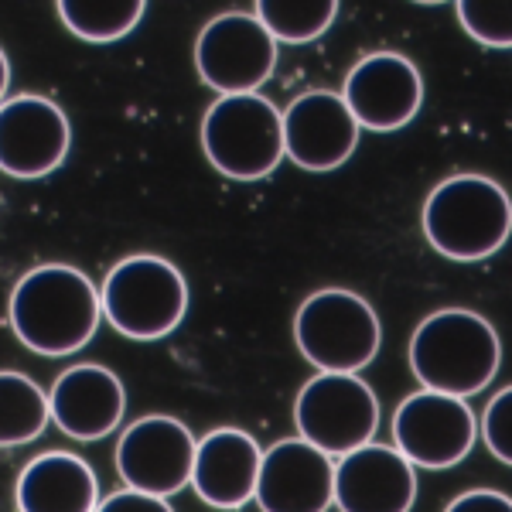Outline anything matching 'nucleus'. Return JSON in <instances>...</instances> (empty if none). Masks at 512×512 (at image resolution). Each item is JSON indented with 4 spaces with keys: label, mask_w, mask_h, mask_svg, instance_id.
I'll use <instances>...</instances> for the list:
<instances>
[{
    "label": "nucleus",
    "mask_w": 512,
    "mask_h": 512,
    "mask_svg": "<svg viewBox=\"0 0 512 512\" xmlns=\"http://www.w3.org/2000/svg\"><path fill=\"white\" fill-rule=\"evenodd\" d=\"M11 328L24 349L38 355H72L93 342L103 304L99 287L69 263H41L11 291Z\"/></svg>",
    "instance_id": "obj_1"
},
{
    "label": "nucleus",
    "mask_w": 512,
    "mask_h": 512,
    "mask_svg": "<svg viewBox=\"0 0 512 512\" xmlns=\"http://www.w3.org/2000/svg\"><path fill=\"white\" fill-rule=\"evenodd\" d=\"M502 366V342L492 321L468 308L431 311L410 338V373L424 390L468 396L492 386Z\"/></svg>",
    "instance_id": "obj_2"
},
{
    "label": "nucleus",
    "mask_w": 512,
    "mask_h": 512,
    "mask_svg": "<svg viewBox=\"0 0 512 512\" xmlns=\"http://www.w3.org/2000/svg\"><path fill=\"white\" fill-rule=\"evenodd\" d=\"M509 229V195L489 175H451L424 202L427 243L454 263L489 260L506 246Z\"/></svg>",
    "instance_id": "obj_3"
},
{
    "label": "nucleus",
    "mask_w": 512,
    "mask_h": 512,
    "mask_svg": "<svg viewBox=\"0 0 512 512\" xmlns=\"http://www.w3.org/2000/svg\"><path fill=\"white\" fill-rule=\"evenodd\" d=\"M188 280L158 253H134L113 263L99 287L103 318L113 332L134 342H158L185 321Z\"/></svg>",
    "instance_id": "obj_4"
},
{
    "label": "nucleus",
    "mask_w": 512,
    "mask_h": 512,
    "mask_svg": "<svg viewBox=\"0 0 512 512\" xmlns=\"http://www.w3.org/2000/svg\"><path fill=\"white\" fill-rule=\"evenodd\" d=\"M294 342L318 373H359L379 355L383 325L362 294L325 287L297 308Z\"/></svg>",
    "instance_id": "obj_5"
},
{
    "label": "nucleus",
    "mask_w": 512,
    "mask_h": 512,
    "mask_svg": "<svg viewBox=\"0 0 512 512\" xmlns=\"http://www.w3.org/2000/svg\"><path fill=\"white\" fill-rule=\"evenodd\" d=\"M202 151L219 175L233 181H263L284 161L280 110L260 93L219 96L205 110Z\"/></svg>",
    "instance_id": "obj_6"
},
{
    "label": "nucleus",
    "mask_w": 512,
    "mask_h": 512,
    "mask_svg": "<svg viewBox=\"0 0 512 512\" xmlns=\"http://www.w3.org/2000/svg\"><path fill=\"white\" fill-rule=\"evenodd\" d=\"M294 424L304 441L338 458L373 441L379 427V400L359 373H318L297 393Z\"/></svg>",
    "instance_id": "obj_7"
},
{
    "label": "nucleus",
    "mask_w": 512,
    "mask_h": 512,
    "mask_svg": "<svg viewBox=\"0 0 512 512\" xmlns=\"http://www.w3.org/2000/svg\"><path fill=\"white\" fill-rule=\"evenodd\" d=\"M195 69L222 96L256 93L277 69V41L253 14H219L198 31Z\"/></svg>",
    "instance_id": "obj_8"
},
{
    "label": "nucleus",
    "mask_w": 512,
    "mask_h": 512,
    "mask_svg": "<svg viewBox=\"0 0 512 512\" xmlns=\"http://www.w3.org/2000/svg\"><path fill=\"white\" fill-rule=\"evenodd\" d=\"M478 420L468 400L434 390L410 393L393 414V441L414 468L441 472L472 454Z\"/></svg>",
    "instance_id": "obj_9"
},
{
    "label": "nucleus",
    "mask_w": 512,
    "mask_h": 512,
    "mask_svg": "<svg viewBox=\"0 0 512 512\" xmlns=\"http://www.w3.org/2000/svg\"><path fill=\"white\" fill-rule=\"evenodd\" d=\"M72 127L62 106L48 96L21 93L0 103V171L35 181L62 168Z\"/></svg>",
    "instance_id": "obj_10"
},
{
    "label": "nucleus",
    "mask_w": 512,
    "mask_h": 512,
    "mask_svg": "<svg viewBox=\"0 0 512 512\" xmlns=\"http://www.w3.org/2000/svg\"><path fill=\"white\" fill-rule=\"evenodd\" d=\"M359 130L390 134L407 127L424 103V79L400 52H373L352 65L342 93Z\"/></svg>",
    "instance_id": "obj_11"
},
{
    "label": "nucleus",
    "mask_w": 512,
    "mask_h": 512,
    "mask_svg": "<svg viewBox=\"0 0 512 512\" xmlns=\"http://www.w3.org/2000/svg\"><path fill=\"white\" fill-rule=\"evenodd\" d=\"M195 437L181 420L147 414L123 431L117 444V472L130 489L171 499L192 482Z\"/></svg>",
    "instance_id": "obj_12"
},
{
    "label": "nucleus",
    "mask_w": 512,
    "mask_h": 512,
    "mask_svg": "<svg viewBox=\"0 0 512 512\" xmlns=\"http://www.w3.org/2000/svg\"><path fill=\"white\" fill-rule=\"evenodd\" d=\"M414 499L417 475L400 448L366 441L338 454L332 506L342 512H410Z\"/></svg>",
    "instance_id": "obj_13"
},
{
    "label": "nucleus",
    "mask_w": 512,
    "mask_h": 512,
    "mask_svg": "<svg viewBox=\"0 0 512 512\" xmlns=\"http://www.w3.org/2000/svg\"><path fill=\"white\" fill-rule=\"evenodd\" d=\"M280 123H284V154L297 168L315 175L342 168L359 147V127L349 106L328 89L297 96L287 113H280Z\"/></svg>",
    "instance_id": "obj_14"
},
{
    "label": "nucleus",
    "mask_w": 512,
    "mask_h": 512,
    "mask_svg": "<svg viewBox=\"0 0 512 512\" xmlns=\"http://www.w3.org/2000/svg\"><path fill=\"white\" fill-rule=\"evenodd\" d=\"M335 461L304 437L263 451L253 499L267 512H325L332 506Z\"/></svg>",
    "instance_id": "obj_15"
},
{
    "label": "nucleus",
    "mask_w": 512,
    "mask_h": 512,
    "mask_svg": "<svg viewBox=\"0 0 512 512\" xmlns=\"http://www.w3.org/2000/svg\"><path fill=\"white\" fill-rule=\"evenodd\" d=\"M48 407H52L55 427L72 441H103L120 427L127 393L110 366L82 362V366H69L55 379Z\"/></svg>",
    "instance_id": "obj_16"
},
{
    "label": "nucleus",
    "mask_w": 512,
    "mask_h": 512,
    "mask_svg": "<svg viewBox=\"0 0 512 512\" xmlns=\"http://www.w3.org/2000/svg\"><path fill=\"white\" fill-rule=\"evenodd\" d=\"M260 444L239 427H219L195 441L192 489L212 509H243L253 502L260 475Z\"/></svg>",
    "instance_id": "obj_17"
},
{
    "label": "nucleus",
    "mask_w": 512,
    "mask_h": 512,
    "mask_svg": "<svg viewBox=\"0 0 512 512\" xmlns=\"http://www.w3.org/2000/svg\"><path fill=\"white\" fill-rule=\"evenodd\" d=\"M99 502V482L72 451H45L18 475L14 506L21 512H89Z\"/></svg>",
    "instance_id": "obj_18"
},
{
    "label": "nucleus",
    "mask_w": 512,
    "mask_h": 512,
    "mask_svg": "<svg viewBox=\"0 0 512 512\" xmlns=\"http://www.w3.org/2000/svg\"><path fill=\"white\" fill-rule=\"evenodd\" d=\"M52 407L31 376L0 369V448H21L45 434Z\"/></svg>",
    "instance_id": "obj_19"
},
{
    "label": "nucleus",
    "mask_w": 512,
    "mask_h": 512,
    "mask_svg": "<svg viewBox=\"0 0 512 512\" xmlns=\"http://www.w3.org/2000/svg\"><path fill=\"white\" fill-rule=\"evenodd\" d=\"M65 28L89 45H110L127 38L144 18V0H59L55 4Z\"/></svg>",
    "instance_id": "obj_20"
},
{
    "label": "nucleus",
    "mask_w": 512,
    "mask_h": 512,
    "mask_svg": "<svg viewBox=\"0 0 512 512\" xmlns=\"http://www.w3.org/2000/svg\"><path fill=\"white\" fill-rule=\"evenodd\" d=\"M338 0H260L253 18L267 28L274 41L308 45L332 28Z\"/></svg>",
    "instance_id": "obj_21"
},
{
    "label": "nucleus",
    "mask_w": 512,
    "mask_h": 512,
    "mask_svg": "<svg viewBox=\"0 0 512 512\" xmlns=\"http://www.w3.org/2000/svg\"><path fill=\"white\" fill-rule=\"evenodd\" d=\"M458 21L461 28L472 35L478 45L485 48H509L512 45V28H509V4H478V0H461L458 4Z\"/></svg>",
    "instance_id": "obj_22"
},
{
    "label": "nucleus",
    "mask_w": 512,
    "mask_h": 512,
    "mask_svg": "<svg viewBox=\"0 0 512 512\" xmlns=\"http://www.w3.org/2000/svg\"><path fill=\"white\" fill-rule=\"evenodd\" d=\"M478 424H482V437H485V444H489V451L502 465H512V390L509 386H502V390L492 396Z\"/></svg>",
    "instance_id": "obj_23"
},
{
    "label": "nucleus",
    "mask_w": 512,
    "mask_h": 512,
    "mask_svg": "<svg viewBox=\"0 0 512 512\" xmlns=\"http://www.w3.org/2000/svg\"><path fill=\"white\" fill-rule=\"evenodd\" d=\"M99 512H171V502L161 499V495H151V492H140V489H120L106 499L96 502Z\"/></svg>",
    "instance_id": "obj_24"
},
{
    "label": "nucleus",
    "mask_w": 512,
    "mask_h": 512,
    "mask_svg": "<svg viewBox=\"0 0 512 512\" xmlns=\"http://www.w3.org/2000/svg\"><path fill=\"white\" fill-rule=\"evenodd\" d=\"M509 509H512L509 495L492 489H472L448 502V512H509Z\"/></svg>",
    "instance_id": "obj_25"
},
{
    "label": "nucleus",
    "mask_w": 512,
    "mask_h": 512,
    "mask_svg": "<svg viewBox=\"0 0 512 512\" xmlns=\"http://www.w3.org/2000/svg\"><path fill=\"white\" fill-rule=\"evenodd\" d=\"M7 86H11V62H7L4 48H0V103H4Z\"/></svg>",
    "instance_id": "obj_26"
}]
</instances>
